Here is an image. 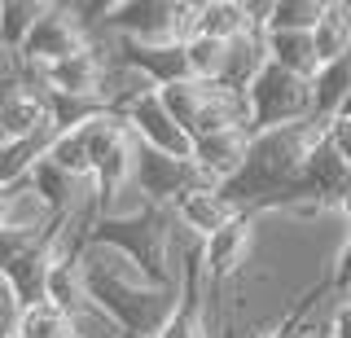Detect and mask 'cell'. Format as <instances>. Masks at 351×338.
Listing matches in <instances>:
<instances>
[{
    "mask_svg": "<svg viewBox=\"0 0 351 338\" xmlns=\"http://www.w3.org/2000/svg\"><path fill=\"white\" fill-rule=\"evenodd\" d=\"M80 268L88 281L97 308H106L132 338H162L167 325L180 312V290L145 272L128 250L101 242V237H84L80 242Z\"/></svg>",
    "mask_w": 351,
    "mask_h": 338,
    "instance_id": "6da1fadb",
    "label": "cell"
},
{
    "mask_svg": "<svg viewBox=\"0 0 351 338\" xmlns=\"http://www.w3.org/2000/svg\"><path fill=\"white\" fill-rule=\"evenodd\" d=\"M162 106L171 110V119L184 128L193 141L219 128H250L246 123V97L224 88V84H202V80H180L171 88H158Z\"/></svg>",
    "mask_w": 351,
    "mask_h": 338,
    "instance_id": "7a4b0ae2",
    "label": "cell"
},
{
    "mask_svg": "<svg viewBox=\"0 0 351 338\" xmlns=\"http://www.w3.org/2000/svg\"><path fill=\"white\" fill-rule=\"evenodd\" d=\"M316 119V101H312V80L281 71V67H263L259 80L246 88V123L250 132H272V128H290V123H307Z\"/></svg>",
    "mask_w": 351,
    "mask_h": 338,
    "instance_id": "3957f363",
    "label": "cell"
},
{
    "mask_svg": "<svg viewBox=\"0 0 351 338\" xmlns=\"http://www.w3.org/2000/svg\"><path fill=\"white\" fill-rule=\"evenodd\" d=\"M93 45H97V36L88 31L80 9L75 5H53L49 0V9H44V18L36 23V31L27 36L18 62H27V67H53V62H66V58H75V53L93 49Z\"/></svg>",
    "mask_w": 351,
    "mask_h": 338,
    "instance_id": "277c9868",
    "label": "cell"
},
{
    "mask_svg": "<svg viewBox=\"0 0 351 338\" xmlns=\"http://www.w3.org/2000/svg\"><path fill=\"white\" fill-rule=\"evenodd\" d=\"M136 189L145 193L154 206H171L180 198H189L197 189H215L211 180L202 176L193 158H176V154H158V149H136Z\"/></svg>",
    "mask_w": 351,
    "mask_h": 338,
    "instance_id": "5b68a950",
    "label": "cell"
},
{
    "mask_svg": "<svg viewBox=\"0 0 351 338\" xmlns=\"http://www.w3.org/2000/svg\"><path fill=\"white\" fill-rule=\"evenodd\" d=\"M259 246V215L255 211H241L233 224H224L215 237H206L202 242V272L206 281H233L241 268L250 264V255H255Z\"/></svg>",
    "mask_w": 351,
    "mask_h": 338,
    "instance_id": "8992f818",
    "label": "cell"
},
{
    "mask_svg": "<svg viewBox=\"0 0 351 338\" xmlns=\"http://www.w3.org/2000/svg\"><path fill=\"white\" fill-rule=\"evenodd\" d=\"M123 123L132 128V136L145 149H158V154H176V158H193V136L184 132L171 119V110L162 106L158 93H145L123 110Z\"/></svg>",
    "mask_w": 351,
    "mask_h": 338,
    "instance_id": "52a82bcc",
    "label": "cell"
},
{
    "mask_svg": "<svg viewBox=\"0 0 351 338\" xmlns=\"http://www.w3.org/2000/svg\"><path fill=\"white\" fill-rule=\"evenodd\" d=\"M58 136V110L53 97L40 84L9 80V101H5V141H53Z\"/></svg>",
    "mask_w": 351,
    "mask_h": 338,
    "instance_id": "ba28073f",
    "label": "cell"
},
{
    "mask_svg": "<svg viewBox=\"0 0 351 338\" xmlns=\"http://www.w3.org/2000/svg\"><path fill=\"white\" fill-rule=\"evenodd\" d=\"M250 141H255L250 128H219V132H206V136L193 141V162L202 167V176L211 180L215 189H224V184H233L241 176V167H246Z\"/></svg>",
    "mask_w": 351,
    "mask_h": 338,
    "instance_id": "9c48e42d",
    "label": "cell"
},
{
    "mask_svg": "<svg viewBox=\"0 0 351 338\" xmlns=\"http://www.w3.org/2000/svg\"><path fill=\"white\" fill-rule=\"evenodd\" d=\"M237 215H241V206L228 198L224 189H197V193H189V198H180V202L171 206L176 228L189 233L197 246H202L206 237H215L224 224H233Z\"/></svg>",
    "mask_w": 351,
    "mask_h": 338,
    "instance_id": "30bf717a",
    "label": "cell"
},
{
    "mask_svg": "<svg viewBox=\"0 0 351 338\" xmlns=\"http://www.w3.org/2000/svg\"><path fill=\"white\" fill-rule=\"evenodd\" d=\"M58 220L62 215L36 189V180H22L14 189H5V228H14V233H49Z\"/></svg>",
    "mask_w": 351,
    "mask_h": 338,
    "instance_id": "8fae6325",
    "label": "cell"
},
{
    "mask_svg": "<svg viewBox=\"0 0 351 338\" xmlns=\"http://www.w3.org/2000/svg\"><path fill=\"white\" fill-rule=\"evenodd\" d=\"M263 67H268V36H263V31L237 36V40H228V58H224V75H219V84L246 97V88L259 80Z\"/></svg>",
    "mask_w": 351,
    "mask_h": 338,
    "instance_id": "7c38bea8",
    "label": "cell"
},
{
    "mask_svg": "<svg viewBox=\"0 0 351 338\" xmlns=\"http://www.w3.org/2000/svg\"><path fill=\"white\" fill-rule=\"evenodd\" d=\"M268 62L299 80H316L321 75V53H316V40L307 31H277L268 36Z\"/></svg>",
    "mask_w": 351,
    "mask_h": 338,
    "instance_id": "4fadbf2b",
    "label": "cell"
},
{
    "mask_svg": "<svg viewBox=\"0 0 351 338\" xmlns=\"http://www.w3.org/2000/svg\"><path fill=\"white\" fill-rule=\"evenodd\" d=\"M80 250V246H75ZM75 250H66V255L53 264L49 272V290H44V299L53 303V308H62L66 316H75L84 308V303H93V294H88V281H84V268H80V255Z\"/></svg>",
    "mask_w": 351,
    "mask_h": 338,
    "instance_id": "5bb4252c",
    "label": "cell"
},
{
    "mask_svg": "<svg viewBox=\"0 0 351 338\" xmlns=\"http://www.w3.org/2000/svg\"><path fill=\"white\" fill-rule=\"evenodd\" d=\"M312 40H316V53H321V67L351 53V5L347 0H325V14L316 23Z\"/></svg>",
    "mask_w": 351,
    "mask_h": 338,
    "instance_id": "9a60e30c",
    "label": "cell"
},
{
    "mask_svg": "<svg viewBox=\"0 0 351 338\" xmlns=\"http://www.w3.org/2000/svg\"><path fill=\"white\" fill-rule=\"evenodd\" d=\"M351 97V53H343L338 62H325L321 75L312 80V101H316V119H334L343 110V101Z\"/></svg>",
    "mask_w": 351,
    "mask_h": 338,
    "instance_id": "2e32d148",
    "label": "cell"
},
{
    "mask_svg": "<svg viewBox=\"0 0 351 338\" xmlns=\"http://www.w3.org/2000/svg\"><path fill=\"white\" fill-rule=\"evenodd\" d=\"M44 9H49V0H0V49L18 58L27 36L44 18Z\"/></svg>",
    "mask_w": 351,
    "mask_h": 338,
    "instance_id": "e0dca14e",
    "label": "cell"
},
{
    "mask_svg": "<svg viewBox=\"0 0 351 338\" xmlns=\"http://www.w3.org/2000/svg\"><path fill=\"white\" fill-rule=\"evenodd\" d=\"M321 14H325V0H268L263 36H277V31H307L312 36Z\"/></svg>",
    "mask_w": 351,
    "mask_h": 338,
    "instance_id": "ac0fdd59",
    "label": "cell"
},
{
    "mask_svg": "<svg viewBox=\"0 0 351 338\" xmlns=\"http://www.w3.org/2000/svg\"><path fill=\"white\" fill-rule=\"evenodd\" d=\"M49 141H0V189L31 180V171L44 162Z\"/></svg>",
    "mask_w": 351,
    "mask_h": 338,
    "instance_id": "d6986e66",
    "label": "cell"
},
{
    "mask_svg": "<svg viewBox=\"0 0 351 338\" xmlns=\"http://www.w3.org/2000/svg\"><path fill=\"white\" fill-rule=\"evenodd\" d=\"M18 338H75V325L62 308H53V303L44 299V303H31V308L22 312Z\"/></svg>",
    "mask_w": 351,
    "mask_h": 338,
    "instance_id": "ffe728a7",
    "label": "cell"
},
{
    "mask_svg": "<svg viewBox=\"0 0 351 338\" xmlns=\"http://www.w3.org/2000/svg\"><path fill=\"white\" fill-rule=\"evenodd\" d=\"M184 58H189V80L219 84V75H224V58H228V45H224V40L197 36L193 45H184Z\"/></svg>",
    "mask_w": 351,
    "mask_h": 338,
    "instance_id": "44dd1931",
    "label": "cell"
},
{
    "mask_svg": "<svg viewBox=\"0 0 351 338\" xmlns=\"http://www.w3.org/2000/svg\"><path fill=\"white\" fill-rule=\"evenodd\" d=\"M71 325H75V338H132L123 325L106 308H97V303H84V308L71 316Z\"/></svg>",
    "mask_w": 351,
    "mask_h": 338,
    "instance_id": "7402d4cb",
    "label": "cell"
},
{
    "mask_svg": "<svg viewBox=\"0 0 351 338\" xmlns=\"http://www.w3.org/2000/svg\"><path fill=\"white\" fill-rule=\"evenodd\" d=\"M22 312H27V303L18 299V290L9 286V277L0 272V338H18Z\"/></svg>",
    "mask_w": 351,
    "mask_h": 338,
    "instance_id": "603a6c76",
    "label": "cell"
},
{
    "mask_svg": "<svg viewBox=\"0 0 351 338\" xmlns=\"http://www.w3.org/2000/svg\"><path fill=\"white\" fill-rule=\"evenodd\" d=\"M325 145L338 154V162L351 171V119L347 114H334V119H325Z\"/></svg>",
    "mask_w": 351,
    "mask_h": 338,
    "instance_id": "cb8c5ba5",
    "label": "cell"
},
{
    "mask_svg": "<svg viewBox=\"0 0 351 338\" xmlns=\"http://www.w3.org/2000/svg\"><path fill=\"white\" fill-rule=\"evenodd\" d=\"M325 334L329 338H351V299L334 303V312H329V321H325Z\"/></svg>",
    "mask_w": 351,
    "mask_h": 338,
    "instance_id": "d4e9b609",
    "label": "cell"
},
{
    "mask_svg": "<svg viewBox=\"0 0 351 338\" xmlns=\"http://www.w3.org/2000/svg\"><path fill=\"white\" fill-rule=\"evenodd\" d=\"M334 211H338V215H343V224L351 228V184H347V189H343V198H338V202H334Z\"/></svg>",
    "mask_w": 351,
    "mask_h": 338,
    "instance_id": "484cf974",
    "label": "cell"
},
{
    "mask_svg": "<svg viewBox=\"0 0 351 338\" xmlns=\"http://www.w3.org/2000/svg\"><path fill=\"white\" fill-rule=\"evenodd\" d=\"M5 101H9V80H0V141H5Z\"/></svg>",
    "mask_w": 351,
    "mask_h": 338,
    "instance_id": "4316f807",
    "label": "cell"
},
{
    "mask_svg": "<svg viewBox=\"0 0 351 338\" xmlns=\"http://www.w3.org/2000/svg\"><path fill=\"white\" fill-rule=\"evenodd\" d=\"M255 338H285L281 330H263V334H255Z\"/></svg>",
    "mask_w": 351,
    "mask_h": 338,
    "instance_id": "83f0119b",
    "label": "cell"
},
{
    "mask_svg": "<svg viewBox=\"0 0 351 338\" xmlns=\"http://www.w3.org/2000/svg\"><path fill=\"white\" fill-rule=\"evenodd\" d=\"M0 228H5V189H0Z\"/></svg>",
    "mask_w": 351,
    "mask_h": 338,
    "instance_id": "f1b7e54d",
    "label": "cell"
},
{
    "mask_svg": "<svg viewBox=\"0 0 351 338\" xmlns=\"http://www.w3.org/2000/svg\"><path fill=\"white\" fill-rule=\"evenodd\" d=\"M338 114H347V119H351V97H347V101H343V110H338Z\"/></svg>",
    "mask_w": 351,
    "mask_h": 338,
    "instance_id": "f546056e",
    "label": "cell"
}]
</instances>
